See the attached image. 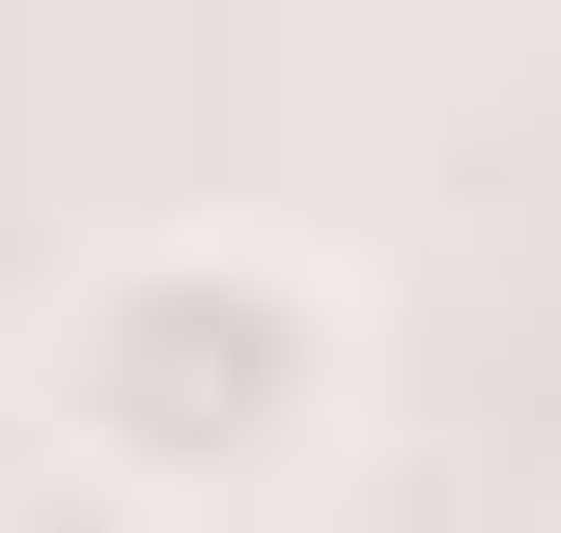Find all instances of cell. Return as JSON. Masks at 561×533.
<instances>
[{
	"instance_id": "6da1fadb",
	"label": "cell",
	"mask_w": 561,
	"mask_h": 533,
	"mask_svg": "<svg viewBox=\"0 0 561 533\" xmlns=\"http://www.w3.org/2000/svg\"><path fill=\"white\" fill-rule=\"evenodd\" d=\"M28 421H57L84 506L225 533V506H280V477H337L365 281L309 253V225H113V253L57 281V337H28Z\"/></svg>"
}]
</instances>
